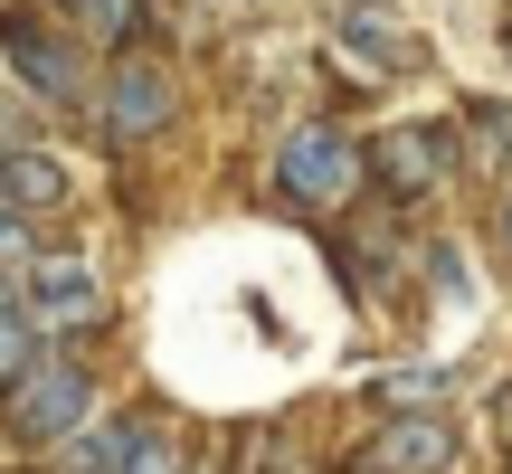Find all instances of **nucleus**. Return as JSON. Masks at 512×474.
Here are the masks:
<instances>
[{
  "instance_id": "obj_14",
  "label": "nucleus",
  "mask_w": 512,
  "mask_h": 474,
  "mask_svg": "<svg viewBox=\"0 0 512 474\" xmlns=\"http://www.w3.org/2000/svg\"><path fill=\"white\" fill-rule=\"evenodd\" d=\"M124 474H200V465H181V456H171V446L143 427V446H133V465H124Z\"/></svg>"
},
{
  "instance_id": "obj_15",
  "label": "nucleus",
  "mask_w": 512,
  "mask_h": 474,
  "mask_svg": "<svg viewBox=\"0 0 512 474\" xmlns=\"http://www.w3.org/2000/svg\"><path fill=\"white\" fill-rule=\"evenodd\" d=\"M19 256H38V247H29V219H19V209H0V266H19Z\"/></svg>"
},
{
  "instance_id": "obj_5",
  "label": "nucleus",
  "mask_w": 512,
  "mask_h": 474,
  "mask_svg": "<svg viewBox=\"0 0 512 474\" xmlns=\"http://www.w3.org/2000/svg\"><path fill=\"white\" fill-rule=\"evenodd\" d=\"M171 114H181V86L162 57H124L105 76V143H152V133H171Z\"/></svg>"
},
{
  "instance_id": "obj_9",
  "label": "nucleus",
  "mask_w": 512,
  "mask_h": 474,
  "mask_svg": "<svg viewBox=\"0 0 512 474\" xmlns=\"http://www.w3.org/2000/svg\"><path fill=\"white\" fill-rule=\"evenodd\" d=\"M342 48L351 57H380V67H427V38H408L399 29V19H389V0H351V10H342Z\"/></svg>"
},
{
  "instance_id": "obj_4",
  "label": "nucleus",
  "mask_w": 512,
  "mask_h": 474,
  "mask_svg": "<svg viewBox=\"0 0 512 474\" xmlns=\"http://www.w3.org/2000/svg\"><path fill=\"white\" fill-rule=\"evenodd\" d=\"M0 57L19 67V86H29L38 105H76V95H86V57H76V38L38 29L29 10H10V19H0Z\"/></svg>"
},
{
  "instance_id": "obj_1",
  "label": "nucleus",
  "mask_w": 512,
  "mask_h": 474,
  "mask_svg": "<svg viewBox=\"0 0 512 474\" xmlns=\"http://www.w3.org/2000/svg\"><path fill=\"white\" fill-rule=\"evenodd\" d=\"M86 408H95V380L67 361V351H29V361L0 380V427H10L19 446L76 437V427H86Z\"/></svg>"
},
{
  "instance_id": "obj_16",
  "label": "nucleus",
  "mask_w": 512,
  "mask_h": 474,
  "mask_svg": "<svg viewBox=\"0 0 512 474\" xmlns=\"http://www.w3.org/2000/svg\"><path fill=\"white\" fill-rule=\"evenodd\" d=\"M503 256H512V209H503Z\"/></svg>"
},
{
  "instance_id": "obj_13",
  "label": "nucleus",
  "mask_w": 512,
  "mask_h": 474,
  "mask_svg": "<svg viewBox=\"0 0 512 474\" xmlns=\"http://www.w3.org/2000/svg\"><path fill=\"white\" fill-rule=\"evenodd\" d=\"M465 124H475V143H494L503 162H512V105H475Z\"/></svg>"
},
{
  "instance_id": "obj_2",
  "label": "nucleus",
  "mask_w": 512,
  "mask_h": 474,
  "mask_svg": "<svg viewBox=\"0 0 512 474\" xmlns=\"http://www.w3.org/2000/svg\"><path fill=\"white\" fill-rule=\"evenodd\" d=\"M275 181H285L294 209H342L351 181H361V143L342 124H294L285 152H275Z\"/></svg>"
},
{
  "instance_id": "obj_3",
  "label": "nucleus",
  "mask_w": 512,
  "mask_h": 474,
  "mask_svg": "<svg viewBox=\"0 0 512 474\" xmlns=\"http://www.w3.org/2000/svg\"><path fill=\"white\" fill-rule=\"evenodd\" d=\"M19 313H29V332H86L95 313H105V285H95L76 256H19Z\"/></svg>"
},
{
  "instance_id": "obj_8",
  "label": "nucleus",
  "mask_w": 512,
  "mask_h": 474,
  "mask_svg": "<svg viewBox=\"0 0 512 474\" xmlns=\"http://www.w3.org/2000/svg\"><path fill=\"white\" fill-rule=\"evenodd\" d=\"M0 209H67V162L57 152H38V143H10L0 152Z\"/></svg>"
},
{
  "instance_id": "obj_6",
  "label": "nucleus",
  "mask_w": 512,
  "mask_h": 474,
  "mask_svg": "<svg viewBox=\"0 0 512 474\" xmlns=\"http://www.w3.org/2000/svg\"><path fill=\"white\" fill-rule=\"evenodd\" d=\"M446 152H456V133H446V124H389L380 143L361 152V162L380 171L389 200H427V190L446 181Z\"/></svg>"
},
{
  "instance_id": "obj_11",
  "label": "nucleus",
  "mask_w": 512,
  "mask_h": 474,
  "mask_svg": "<svg viewBox=\"0 0 512 474\" xmlns=\"http://www.w3.org/2000/svg\"><path fill=\"white\" fill-rule=\"evenodd\" d=\"M57 10H67V29L76 38H133V10H143V0H57Z\"/></svg>"
},
{
  "instance_id": "obj_10",
  "label": "nucleus",
  "mask_w": 512,
  "mask_h": 474,
  "mask_svg": "<svg viewBox=\"0 0 512 474\" xmlns=\"http://www.w3.org/2000/svg\"><path fill=\"white\" fill-rule=\"evenodd\" d=\"M133 446H143V418H114V427H86L67 437V474H124Z\"/></svg>"
},
{
  "instance_id": "obj_12",
  "label": "nucleus",
  "mask_w": 512,
  "mask_h": 474,
  "mask_svg": "<svg viewBox=\"0 0 512 474\" xmlns=\"http://www.w3.org/2000/svg\"><path fill=\"white\" fill-rule=\"evenodd\" d=\"M437 389H446V370H389V380H380V399H399V408H427Z\"/></svg>"
},
{
  "instance_id": "obj_7",
  "label": "nucleus",
  "mask_w": 512,
  "mask_h": 474,
  "mask_svg": "<svg viewBox=\"0 0 512 474\" xmlns=\"http://www.w3.org/2000/svg\"><path fill=\"white\" fill-rule=\"evenodd\" d=\"M446 465H456V427L427 418V408L418 418H389L380 437L361 446V474H446Z\"/></svg>"
}]
</instances>
